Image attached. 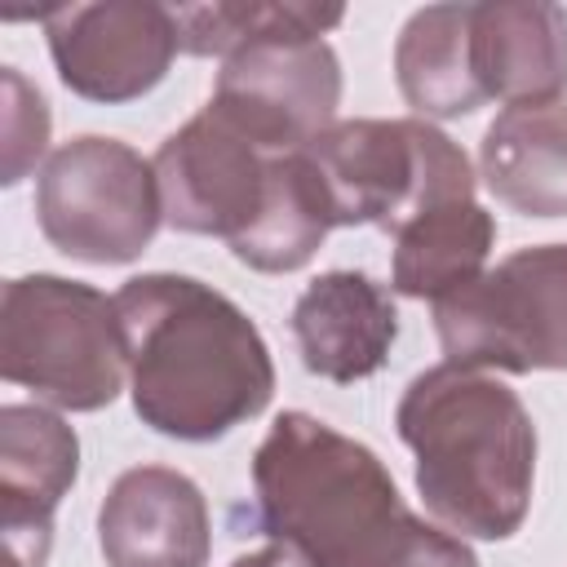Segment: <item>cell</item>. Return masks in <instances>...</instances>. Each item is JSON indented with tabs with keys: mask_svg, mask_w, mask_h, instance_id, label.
I'll use <instances>...</instances> for the list:
<instances>
[{
	"mask_svg": "<svg viewBox=\"0 0 567 567\" xmlns=\"http://www.w3.org/2000/svg\"><path fill=\"white\" fill-rule=\"evenodd\" d=\"M496 221L474 199H452L416 213L408 226L394 230V261L390 279L403 297L443 301L483 275L492 252Z\"/></svg>",
	"mask_w": 567,
	"mask_h": 567,
	"instance_id": "16",
	"label": "cell"
},
{
	"mask_svg": "<svg viewBox=\"0 0 567 567\" xmlns=\"http://www.w3.org/2000/svg\"><path fill=\"white\" fill-rule=\"evenodd\" d=\"M177 35L182 49L195 58H230L270 35H310L323 40L346 9L341 4H261V0H230V4H177Z\"/></svg>",
	"mask_w": 567,
	"mask_h": 567,
	"instance_id": "19",
	"label": "cell"
},
{
	"mask_svg": "<svg viewBox=\"0 0 567 567\" xmlns=\"http://www.w3.org/2000/svg\"><path fill=\"white\" fill-rule=\"evenodd\" d=\"M328 230H332V213L323 204L315 168L306 164L301 151H284L270 159L261 217L252 221L248 235L230 244V252L252 270L284 275V270H301L319 252Z\"/></svg>",
	"mask_w": 567,
	"mask_h": 567,
	"instance_id": "18",
	"label": "cell"
},
{
	"mask_svg": "<svg viewBox=\"0 0 567 567\" xmlns=\"http://www.w3.org/2000/svg\"><path fill=\"white\" fill-rule=\"evenodd\" d=\"M332 226L399 230L416 213L474 199L465 151L425 120H341L301 146Z\"/></svg>",
	"mask_w": 567,
	"mask_h": 567,
	"instance_id": "4",
	"label": "cell"
},
{
	"mask_svg": "<svg viewBox=\"0 0 567 567\" xmlns=\"http://www.w3.org/2000/svg\"><path fill=\"white\" fill-rule=\"evenodd\" d=\"M97 536L111 567H204L213 545L204 492L168 465L124 470L97 509Z\"/></svg>",
	"mask_w": 567,
	"mask_h": 567,
	"instance_id": "12",
	"label": "cell"
},
{
	"mask_svg": "<svg viewBox=\"0 0 567 567\" xmlns=\"http://www.w3.org/2000/svg\"><path fill=\"white\" fill-rule=\"evenodd\" d=\"M49 142V106L40 89H31L13 66H4V182H22V173L44 155Z\"/></svg>",
	"mask_w": 567,
	"mask_h": 567,
	"instance_id": "20",
	"label": "cell"
},
{
	"mask_svg": "<svg viewBox=\"0 0 567 567\" xmlns=\"http://www.w3.org/2000/svg\"><path fill=\"white\" fill-rule=\"evenodd\" d=\"M470 62L483 97L558 102L567 89V9L549 0L470 4Z\"/></svg>",
	"mask_w": 567,
	"mask_h": 567,
	"instance_id": "14",
	"label": "cell"
},
{
	"mask_svg": "<svg viewBox=\"0 0 567 567\" xmlns=\"http://www.w3.org/2000/svg\"><path fill=\"white\" fill-rule=\"evenodd\" d=\"M270 151L252 146L213 106L186 120L155 151L164 221L186 235H221L235 244L252 230L270 186Z\"/></svg>",
	"mask_w": 567,
	"mask_h": 567,
	"instance_id": "9",
	"label": "cell"
},
{
	"mask_svg": "<svg viewBox=\"0 0 567 567\" xmlns=\"http://www.w3.org/2000/svg\"><path fill=\"white\" fill-rule=\"evenodd\" d=\"M292 332L301 363L323 381L372 377L399 337V310L390 292L363 270H328L292 306Z\"/></svg>",
	"mask_w": 567,
	"mask_h": 567,
	"instance_id": "13",
	"label": "cell"
},
{
	"mask_svg": "<svg viewBox=\"0 0 567 567\" xmlns=\"http://www.w3.org/2000/svg\"><path fill=\"white\" fill-rule=\"evenodd\" d=\"M487 190L527 217H567V102L505 106L478 146Z\"/></svg>",
	"mask_w": 567,
	"mask_h": 567,
	"instance_id": "15",
	"label": "cell"
},
{
	"mask_svg": "<svg viewBox=\"0 0 567 567\" xmlns=\"http://www.w3.org/2000/svg\"><path fill=\"white\" fill-rule=\"evenodd\" d=\"M230 567H310L297 549H288V545H261V549H252V554H239Z\"/></svg>",
	"mask_w": 567,
	"mask_h": 567,
	"instance_id": "21",
	"label": "cell"
},
{
	"mask_svg": "<svg viewBox=\"0 0 567 567\" xmlns=\"http://www.w3.org/2000/svg\"><path fill=\"white\" fill-rule=\"evenodd\" d=\"M394 75L416 115H470L487 97L470 62V4H430L408 18L394 44Z\"/></svg>",
	"mask_w": 567,
	"mask_h": 567,
	"instance_id": "17",
	"label": "cell"
},
{
	"mask_svg": "<svg viewBox=\"0 0 567 567\" xmlns=\"http://www.w3.org/2000/svg\"><path fill=\"white\" fill-rule=\"evenodd\" d=\"M44 31L62 84L93 102L142 97L182 49L173 9L155 0L53 4Z\"/></svg>",
	"mask_w": 567,
	"mask_h": 567,
	"instance_id": "10",
	"label": "cell"
},
{
	"mask_svg": "<svg viewBox=\"0 0 567 567\" xmlns=\"http://www.w3.org/2000/svg\"><path fill=\"white\" fill-rule=\"evenodd\" d=\"M137 416L186 443L221 439L275 394L257 323L190 275H137L115 297Z\"/></svg>",
	"mask_w": 567,
	"mask_h": 567,
	"instance_id": "2",
	"label": "cell"
},
{
	"mask_svg": "<svg viewBox=\"0 0 567 567\" xmlns=\"http://www.w3.org/2000/svg\"><path fill=\"white\" fill-rule=\"evenodd\" d=\"M248 523L310 567H478L461 536L416 518L372 447L284 412L252 456Z\"/></svg>",
	"mask_w": 567,
	"mask_h": 567,
	"instance_id": "1",
	"label": "cell"
},
{
	"mask_svg": "<svg viewBox=\"0 0 567 567\" xmlns=\"http://www.w3.org/2000/svg\"><path fill=\"white\" fill-rule=\"evenodd\" d=\"M399 439L416 456L425 509L478 540H505L523 527L536 483V425L523 399L474 372L430 368L399 399Z\"/></svg>",
	"mask_w": 567,
	"mask_h": 567,
	"instance_id": "3",
	"label": "cell"
},
{
	"mask_svg": "<svg viewBox=\"0 0 567 567\" xmlns=\"http://www.w3.org/2000/svg\"><path fill=\"white\" fill-rule=\"evenodd\" d=\"M447 363L567 372V244L509 252L461 292L434 301Z\"/></svg>",
	"mask_w": 567,
	"mask_h": 567,
	"instance_id": "6",
	"label": "cell"
},
{
	"mask_svg": "<svg viewBox=\"0 0 567 567\" xmlns=\"http://www.w3.org/2000/svg\"><path fill=\"white\" fill-rule=\"evenodd\" d=\"M341 102V66L328 40L270 35L221 62L213 111L252 146L284 155L301 151L332 124Z\"/></svg>",
	"mask_w": 567,
	"mask_h": 567,
	"instance_id": "8",
	"label": "cell"
},
{
	"mask_svg": "<svg viewBox=\"0 0 567 567\" xmlns=\"http://www.w3.org/2000/svg\"><path fill=\"white\" fill-rule=\"evenodd\" d=\"M80 443L62 416L27 403L0 412V527L9 567H44L53 509L75 483Z\"/></svg>",
	"mask_w": 567,
	"mask_h": 567,
	"instance_id": "11",
	"label": "cell"
},
{
	"mask_svg": "<svg viewBox=\"0 0 567 567\" xmlns=\"http://www.w3.org/2000/svg\"><path fill=\"white\" fill-rule=\"evenodd\" d=\"M35 217L44 239L75 261H133L164 221L155 164L115 137H71L40 168Z\"/></svg>",
	"mask_w": 567,
	"mask_h": 567,
	"instance_id": "7",
	"label": "cell"
},
{
	"mask_svg": "<svg viewBox=\"0 0 567 567\" xmlns=\"http://www.w3.org/2000/svg\"><path fill=\"white\" fill-rule=\"evenodd\" d=\"M0 372L58 408H106L128 372L115 301L58 275H22L4 284Z\"/></svg>",
	"mask_w": 567,
	"mask_h": 567,
	"instance_id": "5",
	"label": "cell"
}]
</instances>
